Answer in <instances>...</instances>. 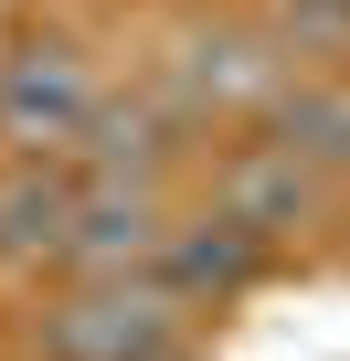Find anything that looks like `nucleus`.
<instances>
[{
  "label": "nucleus",
  "instance_id": "4",
  "mask_svg": "<svg viewBox=\"0 0 350 361\" xmlns=\"http://www.w3.org/2000/svg\"><path fill=\"white\" fill-rule=\"evenodd\" d=\"M287 43L276 32H244V22H213V32H192L181 43V96H170V106H181L192 128L202 117H265V96L287 85Z\"/></svg>",
  "mask_w": 350,
  "mask_h": 361
},
{
  "label": "nucleus",
  "instance_id": "3",
  "mask_svg": "<svg viewBox=\"0 0 350 361\" xmlns=\"http://www.w3.org/2000/svg\"><path fill=\"white\" fill-rule=\"evenodd\" d=\"M96 106V64L64 43V32H22L0 54V149H32V159H64L75 128Z\"/></svg>",
  "mask_w": 350,
  "mask_h": 361
},
{
  "label": "nucleus",
  "instance_id": "5",
  "mask_svg": "<svg viewBox=\"0 0 350 361\" xmlns=\"http://www.w3.org/2000/svg\"><path fill=\"white\" fill-rule=\"evenodd\" d=\"M318 202H329V180H318L308 159H287L276 138H255V149H234V159L213 170V213H234L255 245L308 234V224H318Z\"/></svg>",
  "mask_w": 350,
  "mask_h": 361
},
{
  "label": "nucleus",
  "instance_id": "8",
  "mask_svg": "<svg viewBox=\"0 0 350 361\" xmlns=\"http://www.w3.org/2000/svg\"><path fill=\"white\" fill-rule=\"evenodd\" d=\"M265 255L276 245H255L234 213H192V224H170V245H159V287L170 298H234V287H255L265 276Z\"/></svg>",
  "mask_w": 350,
  "mask_h": 361
},
{
  "label": "nucleus",
  "instance_id": "2",
  "mask_svg": "<svg viewBox=\"0 0 350 361\" xmlns=\"http://www.w3.org/2000/svg\"><path fill=\"white\" fill-rule=\"evenodd\" d=\"M170 192L159 180H75V213H64V245H54V276H159V245H170Z\"/></svg>",
  "mask_w": 350,
  "mask_h": 361
},
{
  "label": "nucleus",
  "instance_id": "7",
  "mask_svg": "<svg viewBox=\"0 0 350 361\" xmlns=\"http://www.w3.org/2000/svg\"><path fill=\"white\" fill-rule=\"evenodd\" d=\"M64 213H75V180L32 149L0 159V276H43L54 245H64Z\"/></svg>",
  "mask_w": 350,
  "mask_h": 361
},
{
  "label": "nucleus",
  "instance_id": "10",
  "mask_svg": "<svg viewBox=\"0 0 350 361\" xmlns=\"http://www.w3.org/2000/svg\"><path fill=\"white\" fill-rule=\"evenodd\" d=\"M276 43H297V54H350V0H276Z\"/></svg>",
  "mask_w": 350,
  "mask_h": 361
},
{
  "label": "nucleus",
  "instance_id": "6",
  "mask_svg": "<svg viewBox=\"0 0 350 361\" xmlns=\"http://www.w3.org/2000/svg\"><path fill=\"white\" fill-rule=\"evenodd\" d=\"M181 149H192V117L170 106V96H106V85H96V106H85V128H75V159H85L96 180H159Z\"/></svg>",
  "mask_w": 350,
  "mask_h": 361
},
{
  "label": "nucleus",
  "instance_id": "9",
  "mask_svg": "<svg viewBox=\"0 0 350 361\" xmlns=\"http://www.w3.org/2000/svg\"><path fill=\"white\" fill-rule=\"evenodd\" d=\"M265 138L287 159H308L329 192H339V180H350V75H287L265 96Z\"/></svg>",
  "mask_w": 350,
  "mask_h": 361
},
{
  "label": "nucleus",
  "instance_id": "1",
  "mask_svg": "<svg viewBox=\"0 0 350 361\" xmlns=\"http://www.w3.org/2000/svg\"><path fill=\"white\" fill-rule=\"evenodd\" d=\"M170 340H181V298H170L159 276H75L32 319L43 361H149Z\"/></svg>",
  "mask_w": 350,
  "mask_h": 361
}]
</instances>
